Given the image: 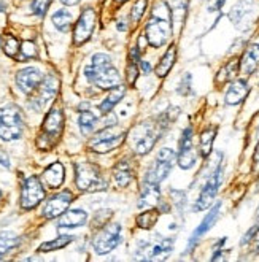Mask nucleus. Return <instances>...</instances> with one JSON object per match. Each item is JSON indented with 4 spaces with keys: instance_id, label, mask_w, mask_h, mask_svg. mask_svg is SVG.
Here are the masks:
<instances>
[{
    "instance_id": "f704fd0d",
    "label": "nucleus",
    "mask_w": 259,
    "mask_h": 262,
    "mask_svg": "<svg viewBox=\"0 0 259 262\" xmlns=\"http://www.w3.org/2000/svg\"><path fill=\"white\" fill-rule=\"evenodd\" d=\"M148 7V0H135V4L132 5V11H131V21L132 24H139L142 16L146 11Z\"/></svg>"
},
{
    "instance_id": "58836bf2",
    "label": "nucleus",
    "mask_w": 259,
    "mask_h": 262,
    "mask_svg": "<svg viewBox=\"0 0 259 262\" xmlns=\"http://www.w3.org/2000/svg\"><path fill=\"white\" fill-rule=\"evenodd\" d=\"M248 243H251V245H253V248H254V251L259 253V226L253 227V229L250 230V232H247V235L243 237L242 245L245 246V245H248Z\"/></svg>"
},
{
    "instance_id": "f3484780",
    "label": "nucleus",
    "mask_w": 259,
    "mask_h": 262,
    "mask_svg": "<svg viewBox=\"0 0 259 262\" xmlns=\"http://www.w3.org/2000/svg\"><path fill=\"white\" fill-rule=\"evenodd\" d=\"M96 19H97V14L93 8L83 10L81 16H80L77 26H75V30H73L75 45H83L91 38V35H93V32H94V27H96Z\"/></svg>"
},
{
    "instance_id": "39448f33",
    "label": "nucleus",
    "mask_w": 259,
    "mask_h": 262,
    "mask_svg": "<svg viewBox=\"0 0 259 262\" xmlns=\"http://www.w3.org/2000/svg\"><path fill=\"white\" fill-rule=\"evenodd\" d=\"M75 183L80 191L96 192L105 191L109 183L102 177L99 167L91 162H77L75 164Z\"/></svg>"
},
{
    "instance_id": "ddd939ff",
    "label": "nucleus",
    "mask_w": 259,
    "mask_h": 262,
    "mask_svg": "<svg viewBox=\"0 0 259 262\" xmlns=\"http://www.w3.org/2000/svg\"><path fill=\"white\" fill-rule=\"evenodd\" d=\"M123 242V227L119 224H106L93 240V248L97 254L113 251Z\"/></svg>"
},
{
    "instance_id": "f8f14e48",
    "label": "nucleus",
    "mask_w": 259,
    "mask_h": 262,
    "mask_svg": "<svg viewBox=\"0 0 259 262\" xmlns=\"http://www.w3.org/2000/svg\"><path fill=\"white\" fill-rule=\"evenodd\" d=\"M59 89V80L54 75H48L45 76L43 81L40 83V86L32 92V97L29 100V106L34 108L35 112H41L45 106H47L57 94Z\"/></svg>"
},
{
    "instance_id": "5701e85b",
    "label": "nucleus",
    "mask_w": 259,
    "mask_h": 262,
    "mask_svg": "<svg viewBox=\"0 0 259 262\" xmlns=\"http://www.w3.org/2000/svg\"><path fill=\"white\" fill-rule=\"evenodd\" d=\"M64 178H66V170H64V165L60 162H54L50 167H47L41 175L43 184L48 186L50 189H57L60 184L64 183Z\"/></svg>"
},
{
    "instance_id": "c9c22d12",
    "label": "nucleus",
    "mask_w": 259,
    "mask_h": 262,
    "mask_svg": "<svg viewBox=\"0 0 259 262\" xmlns=\"http://www.w3.org/2000/svg\"><path fill=\"white\" fill-rule=\"evenodd\" d=\"M19 245V238L14 237L11 234H5V235H0V256L11 251L13 248H16Z\"/></svg>"
},
{
    "instance_id": "6ab92c4d",
    "label": "nucleus",
    "mask_w": 259,
    "mask_h": 262,
    "mask_svg": "<svg viewBox=\"0 0 259 262\" xmlns=\"http://www.w3.org/2000/svg\"><path fill=\"white\" fill-rule=\"evenodd\" d=\"M43 73L35 69V67H26L23 70H19L16 73V84L21 89V92L30 96L32 92L40 86V83L43 81Z\"/></svg>"
},
{
    "instance_id": "412c9836",
    "label": "nucleus",
    "mask_w": 259,
    "mask_h": 262,
    "mask_svg": "<svg viewBox=\"0 0 259 262\" xmlns=\"http://www.w3.org/2000/svg\"><path fill=\"white\" fill-rule=\"evenodd\" d=\"M259 67V43H253L240 57V72L247 76H251Z\"/></svg>"
},
{
    "instance_id": "c85d7f7f",
    "label": "nucleus",
    "mask_w": 259,
    "mask_h": 262,
    "mask_svg": "<svg viewBox=\"0 0 259 262\" xmlns=\"http://www.w3.org/2000/svg\"><path fill=\"white\" fill-rule=\"evenodd\" d=\"M124 94H126V88L124 86H116V88H113V89H110V94L106 96L105 99H103V102L99 105V110L103 113V115H109L113 108H115V105L116 103H119L121 102V99L124 97Z\"/></svg>"
},
{
    "instance_id": "9d476101",
    "label": "nucleus",
    "mask_w": 259,
    "mask_h": 262,
    "mask_svg": "<svg viewBox=\"0 0 259 262\" xmlns=\"http://www.w3.org/2000/svg\"><path fill=\"white\" fill-rule=\"evenodd\" d=\"M126 138V130L118 127L116 124L113 126H106L100 132H97L89 142V148L96 151V152H109L118 148L121 143L124 142Z\"/></svg>"
},
{
    "instance_id": "ea45409f",
    "label": "nucleus",
    "mask_w": 259,
    "mask_h": 262,
    "mask_svg": "<svg viewBox=\"0 0 259 262\" xmlns=\"http://www.w3.org/2000/svg\"><path fill=\"white\" fill-rule=\"evenodd\" d=\"M51 4V0H32V11L37 16H45L48 7Z\"/></svg>"
},
{
    "instance_id": "9b49d317",
    "label": "nucleus",
    "mask_w": 259,
    "mask_h": 262,
    "mask_svg": "<svg viewBox=\"0 0 259 262\" xmlns=\"http://www.w3.org/2000/svg\"><path fill=\"white\" fill-rule=\"evenodd\" d=\"M257 13L259 8L256 0H239L229 11V19L235 29H239L240 32H245L254 24Z\"/></svg>"
},
{
    "instance_id": "7ed1b4c3",
    "label": "nucleus",
    "mask_w": 259,
    "mask_h": 262,
    "mask_svg": "<svg viewBox=\"0 0 259 262\" xmlns=\"http://www.w3.org/2000/svg\"><path fill=\"white\" fill-rule=\"evenodd\" d=\"M86 78L100 89H113L121 84V75L112 64L109 54L97 53L91 59V64L84 69Z\"/></svg>"
},
{
    "instance_id": "09e8293b",
    "label": "nucleus",
    "mask_w": 259,
    "mask_h": 262,
    "mask_svg": "<svg viewBox=\"0 0 259 262\" xmlns=\"http://www.w3.org/2000/svg\"><path fill=\"white\" fill-rule=\"evenodd\" d=\"M0 200H2V191H0Z\"/></svg>"
},
{
    "instance_id": "f03ea898",
    "label": "nucleus",
    "mask_w": 259,
    "mask_h": 262,
    "mask_svg": "<svg viewBox=\"0 0 259 262\" xmlns=\"http://www.w3.org/2000/svg\"><path fill=\"white\" fill-rule=\"evenodd\" d=\"M174 13L169 4L159 0L155 5L153 11H151L149 21L145 27V38L148 45L155 46V48H161L172 37L174 30Z\"/></svg>"
},
{
    "instance_id": "1a4fd4ad",
    "label": "nucleus",
    "mask_w": 259,
    "mask_h": 262,
    "mask_svg": "<svg viewBox=\"0 0 259 262\" xmlns=\"http://www.w3.org/2000/svg\"><path fill=\"white\" fill-rule=\"evenodd\" d=\"M175 162H177V152L170 148H162L158 152V156L153 161V164H151V167L148 168V172L145 175V181L161 184L170 175Z\"/></svg>"
},
{
    "instance_id": "e433bc0d",
    "label": "nucleus",
    "mask_w": 259,
    "mask_h": 262,
    "mask_svg": "<svg viewBox=\"0 0 259 262\" xmlns=\"http://www.w3.org/2000/svg\"><path fill=\"white\" fill-rule=\"evenodd\" d=\"M34 57H37V48H35V45L32 41H23L21 43V51H19L18 59L24 62V60L34 59Z\"/></svg>"
},
{
    "instance_id": "473e14b6",
    "label": "nucleus",
    "mask_w": 259,
    "mask_h": 262,
    "mask_svg": "<svg viewBox=\"0 0 259 262\" xmlns=\"http://www.w3.org/2000/svg\"><path fill=\"white\" fill-rule=\"evenodd\" d=\"M78 124H80V130L83 135H89L96 129V124H97V116L93 113V112H81L80 115V119H78Z\"/></svg>"
},
{
    "instance_id": "b1692460",
    "label": "nucleus",
    "mask_w": 259,
    "mask_h": 262,
    "mask_svg": "<svg viewBox=\"0 0 259 262\" xmlns=\"http://www.w3.org/2000/svg\"><path fill=\"white\" fill-rule=\"evenodd\" d=\"M113 178L118 188H127L134 180V167L127 159L119 161L113 168Z\"/></svg>"
},
{
    "instance_id": "a211bd4d",
    "label": "nucleus",
    "mask_w": 259,
    "mask_h": 262,
    "mask_svg": "<svg viewBox=\"0 0 259 262\" xmlns=\"http://www.w3.org/2000/svg\"><path fill=\"white\" fill-rule=\"evenodd\" d=\"M72 200H73L72 192H69V191L59 192V194L53 195L50 200H47V204H45V207H43L41 214L47 220L59 218L64 211H67L69 205L72 204Z\"/></svg>"
},
{
    "instance_id": "79ce46f5",
    "label": "nucleus",
    "mask_w": 259,
    "mask_h": 262,
    "mask_svg": "<svg viewBox=\"0 0 259 262\" xmlns=\"http://www.w3.org/2000/svg\"><path fill=\"white\" fill-rule=\"evenodd\" d=\"M226 0H207V8L210 13H218L224 7Z\"/></svg>"
},
{
    "instance_id": "393cba45",
    "label": "nucleus",
    "mask_w": 259,
    "mask_h": 262,
    "mask_svg": "<svg viewBox=\"0 0 259 262\" xmlns=\"http://www.w3.org/2000/svg\"><path fill=\"white\" fill-rule=\"evenodd\" d=\"M161 197V189H159V184L156 183H146L145 181V186L140 192V197H139V204L137 207L139 208H151L158 204V200Z\"/></svg>"
},
{
    "instance_id": "2f4dec72",
    "label": "nucleus",
    "mask_w": 259,
    "mask_h": 262,
    "mask_svg": "<svg viewBox=\"0 0 259 262\" xmlns=\"http://www.w3.org/2000/svg\"><path fill=\"white\" fill-rule=\"evenodd\" d=\"M73 240L72 235H60L54 240H50V242H45L40 245V248L38 251L40 253H51V251H56V250H60V248H64V246H67L70 242Z\"/></svg>"
},
{
    "instance_id": "4468645a",
    "label": "nucleus",
    "mask_w": 259,
    "mask_h": 262,
    "mask_svg": "<svg viewBox=\"0 0 259 262\" xmlns=\"http://www.w3.org/2000/svg\"><path fill=\"white\" fill-rule=\"evenodd\" d=\"M177 162L183 170H191L197 162V151L194 148V132L191 126H188L181 134L177 152Z\"/></svg>"
},
{
    "instance_id": "423d86ee",
    "label": "nucleus",
    "mask_w": 259,
    "mask_h": 262,
    "mask_svg": "<svg viewBox=\"0 0 259 262\" xmlns=\"http://www.w3.org/2000/svg\"><path fill=\"white\" fill-rule=\"evenodd\" d=\"M24 121L19 106L5 105L0 108V138L5 142L18 140L23 135Z\"/></svg>"
},
{
    "instance_id": "de8ad7c7",
    "label": "nucleus",
    "mask_w": 259,
    "mask_h": 262,
    "mask_svg": "<svg viewBox=\"0 0 259 262\" xmlns=\"http://www.w3.org/2000/svg\"><path fill=\"white\" fill-rule=\"evenodd\" d=\"M5 0H0V13H2V11H5Z\"/></svg>"
},
{
    "instance_id": "3c124183",
    "label": "nucleus",
    "mask_w": 259,
    "mask_h": 262,
    "mask_svg": "<svg viewBox=\"0 0 259 262\" xmlns=\"http://www.w3.org/2000/svg\"><path fill=\"white\" fill-rule=\"evenodd\" d=\"M0 43H2V40H0Z\"/></svg>"
},
{
    "instance_id": "8fccbe9b",
    "label": "nucleus",
    "mask_w": 259,
    "mask_h": 262,
    "mask_svg": "<svg viewBox=\"0 0 259 262\" xmlns=\"http://www.w3.org/2000/svg\"><path fill=\"white\" fill-rule=\"evenodd\" d=\"M257 132H259V126H257Z\"/></svg>"
},
{
    "instance_id": "49530a36",
    "label": "nucleus",
    "mask_w": 259,
    "mask_h": 262,
    "mask_svg": "<svg viewBox=\"0 0 259 262\" xmlns=\"http://www.w3.org/2000/svg\"><path fill=\"white\" fill-rule=\"evenodd\" d=\"M60 4H64V5H67V7H73V5H77L80 0H59Z\"/></svg>"
},
{
    "instance_id": "6e6552de",
    "label": "nucleus",
    "mask_w": 259,
    "mask_h": 262,
    "mask_svg": "<svg viewBox=\"0 0 259 262\" xmlns=\"http://www.w3.org/2000/svg\"><path fill=\"white\" fill-rule=\"evenodd\" d=\"M64 129V115L60 108H53L43 121L41 134L37 140L40 149H50L56 145Z\"/></svg>"
},
{
    "instance_id": "a878e982",
    "label": "nucleus",
    "mask_w": 259,
    "mask_h": 262,
    "mask_svg": "<svg viewBox=\"0 0 259 262\" xmlns=\"http://www.w3.org/2000/svg\"><path fill=\"white\" fill-rule=\"evenodd\" d=\"M240 72V59H231L229 62H226L224 67L220 69V72L215 76V84L223 86L231 83L237 78V73Z\"/></svg>"
},
{
    "instance_id": "37998d69",
    "label": "nucleus",
    "mask_w": 259,
    "mask_h": 262,
    "mask_svg": "<svg viewBox=\"0 0 259 262\" xmlns=\"http://www.w3.org/2000/svg\"><path fill=\"white\" fill-rule=\"evenodd\" d=\"M0 165H4V167H7V168H10V158H8V154L0 148Z\"/></svg>"
},
{
    "instance_id": "bb28decb",
    "label": "nucleus",
    "mask_w": 259,
    "mask_h": 262,
    "mask_svg": "<svg viewBox=\"0 0 259 262\" xmlns=\"http://www.w3.org/2000/svg\"><path fill=\"white\" fill-rule=\"evenodd\" d=\"M217 134H218V127L217 126H210V127H207V129H204L201 132V137H199V152H201V156L204 159H207L211 154Z\"/></svg>"
},
{
    "instance_id": "dca6fc26",
    "label": "nucleus",
    "mask_w": 259,
    "mask_h": 262,
    "mask_svg": "<svg viewBox=\"0 0 259 262\" xmlns=\"http://www.w3.org/2000/svg\"><path fill=\"white\" fill-rule=\"evenodd\" d=\"M221 207H223V204L221 202H217L215 205H211L210 207V211L205 214V218L201 221V224L197 226L196 229H194V232L191 234V237H189V242H188V251H192L194 250V246L199 243V240L208 232V230L217 224V221L220 220V216H221Z\"/></svg>"
},
{
    "instance_id": "f257e3e1",
    "label": "nucleus",
    "mask_w": 259,
    "mask_h": 262,
    "mask_svg": "<svg viewBox=\"0 0 259 262\" xmlns=\"http://www.w3.org/2000/svg\"><path fill=\"white\" fill-rule=\"evenodd\" d=\"M180 108H174L170 106L169 110H165L159 118L143 121L134 129V137H132V148L135 154H148L151 149L155 148L156 142L161 138V135L167 130L172 122L178 118Z\"/></svg>"
},
{
    "instance_id": "c756f323",
    "label": "nucleus",
    "mask_w": 259,
    "mask_h": 262,
    "mask_svg": "<svg viewBox=\"0 0 259 262\" xmlns=\"http://www.w3.org/2000/svg\"><path fill=\"white\" fill-rule=\"evenodd\" d=\"M159 216H161V213L158 210L148 208L146 211L140 213L139 216H137L135 223H137V226H139L140 229H151V227H153L158 223Z\"/></svg>"
},
{
    "instance_id": "c03bdc74",
    "label": "nucleus",
    "mask_w": 259,
    "mask_h": 262,
    "mask_svg": "<svg viewBox=\"0 0 259 262\" xmlns=\"http://www.w3.org/2000/svg\"><path fill=\"white\" fill-rule=\"evenodd\" d=\"M140 69H142V72L145 73V75H148L149 72H151V64L149 62H146V60H140Z\"/></svg>"
},
{
    "instance_id": "2eb2a0df",
    "label": "nucleus",
    "mask_w": 259,
    "mask_h": 262,
    "mask_svg": "<svg viewBox=\"0 0 259 262\" xmlns=\"http://www.w3.org/2000/svg\"><path fill=\"white\" fill-rule=\"evenodd\" d=\"M45 199L43 183L37 177H27L21 188V207L24 210L35 208L41 200Z\"/></svg>"
},
{
    "instance_id": "7c9ffc66",
    "label": "nucleus",
    "mask_w": 259,
    "mask_h": 262,
    "mask_svg": "<svg viewBox=\"0 0 259 262\" xmlns=\"http://www.w3.org/2000/svg\"><path fill=\"white\" fill-rule=\"evenodd\" d=\"M51 19H53V24L57 30H60V32H69L72 21H73V16H72V13L67 10H59L53 14Z\"/></svg>"
},
{
    "instance_id": "aec40b11",
    "label": "nucleus",
    "mask_w": 259,
    "mask_h": 262,
    "mask_svg": "<svg viewBox=\"0 0 259 262\" xmlns=\"http://www.w3.org/2000/svg\"><path fill=\"white\" fill-rule=\"evenodd\" d=\"M250 94V84L247 80L243 78H235L234 81L229 83L226 94H224V103L229 106H235L242 103Z\"/></svg>"
},
{
    "instance_id": "0eeeda50",
    "label": "nucleus",
    "mask_w": 259,
    "mask_h": 262,
    "mask_svg": "<svg viewBox=\"0 0 259 262\" xmlns=\"http://www.w3.org/2000/svg\"><path fill=\"white\" fill-rule=\"evenodd\" d=\"M174 240L169 237H155L146 242H140L135 250L134 259L137 260H162L174 251Z\"/></svg>"
},
{
    "instance_id": "20e7f679",
    "label": "nucleus",
    "mask_w": 259,
    "mask_h": 262,
    "mask_svg": "<svg viewBox=\"0 0 259 262\" xmlns=\"http://www.w3.org/2000/svg\"><path fill=\"white\" fill-rule=\"evenodd\" d=\"M223 178H224V154L218 151L217 161L213 162V167L207 177V181L204 183L201 194L197 197L196 204L192 207L194 211H204L213 205V200H215V197L220 191Z\"/></svg>"
},
{
    "instance_id": "a18cd8bd",
    "label": "nucleus",
    "mask_w": 259,
    "mask_h": 262,
    "mask_svg": "<svg viewBox=\"0 0 259 262\" xmlns=\"http://www.w3.org/2000/svg\"><path fill=\"white\" fill-rule=\"evenodd\" d=\"M253 162H254V167L259 170V143L254 149V154H253Z\"/></svg>"
},
{
    "instance_id": "cd10ccee",
    "label": "nucleus",
    "mask_w": 259,
    "mask_h": 262,
    "mask_svg": "<svg viewBox=\"0 0 259 262\" xmlns=\"http://www.w3.org/2000/svg\"><path fill=\"white\" fill-rule=\"evenodd\" d=\"M175 59H177V46L170 45L169 50L164 53V56L161 57V60L156 66L155 72H156V75L159 76V78H164V76H167V75L170 73V70L175 66Z\"/></svg>"
},
{
    "instance_id": "72a5a7b5",
    "label": "nucleus",
    "mask_w": 259,
    "mask_h": 262,
    "mask_svg": "<svg viewBox=\"0 0 259 262\" xmlns=\"http://www.w3.org/2000/svg\"><path fill=\"white\" fill-rule=\"evenodd\" d=\"M4 51L10 57H18L19 51H21V43L18 41V38H14L13 35H8L4 41Z\"/></svg>"
},
{
    "instance_id": "4be33fe9",
    "label": "nucleus",
    "mask_w": 259,
    "mask_h": 262,
    "mask_svg": "<svg viewBox=\"0 0 259 262\" xmlns=\"http://www.w3.org/2000/svg\"><path fill=\"white\" fill-rule=\"evenodd\" d=\"M86 221H88V213L84 210L75 208V210L64 211L60 214L59 221H57V227L59 229H75V227L84 226Z\"/></svg>"
},
{
    "instance_id": "4c0bfd02",
    "label": "nucleus",
    "mask_w": 259,
    "mask_h": 262,
    "mask_svg": "<svg viewBox=\"0 0 259 262\" xmlns=\"http://www.w3.org/2000/svg\"><path fill=\"white\" fill-rule=\"evenodd\" d=\"M177 92L180 96H185V97L191 94V92H192V76H191V73L183 75V78H181V81H180V84L177 88Z\"/></svg>"
},
{
    "instance_id": "a19ab883",
    "label": "nucleus",
    "mask_w": 259,
    "mask_h": 262,
    "mask_svg": "<svg viewBox=\"0 0 259 262\" xmlns=\"http://www.w3.org/2000/svg\"><path fill=\"white\" fill-rule=\"evenodd\" d=\"M127 84L129 86H134L135 84V81H137V78H139V67H137V62H134V60H131L129 62V66H127Z\"/></svg>"
}]
</instances>
